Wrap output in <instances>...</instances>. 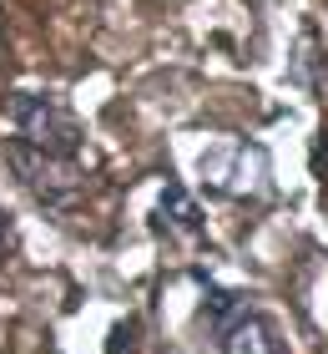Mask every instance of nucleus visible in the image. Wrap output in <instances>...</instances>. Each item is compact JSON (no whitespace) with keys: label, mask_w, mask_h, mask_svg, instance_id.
<instances>
[{"label":"nucleus","mask_w":328,"mask_h":354,"mask_svg":"<svg viewBox=\"0 0 328 354\" xmlns=\"http://www.w3.org/2000/svg\"><path fill=\"white\" fill-rule=\"evenodd\" d=\"M6 111L15 122V137L21 147H36V152H51V157H81V122L66 111L56 96H41V91H6Z\"/></svg>","instance_id":"1"},{"label":"nucleus","mask_w":328,"mask_h":354,"mask_svg":"<svg viewBox=\"0 0 328 354\" xmlns=\"http://www.w3.org/2000/svg\"><path fill=\"white\" fill-rule=\"evenodd\" d=\"M202 183H207V192H218V198H238V203L262 198V203H268L273 198L268 152H262L258 142L233 137L227 147H218V152L202 157Z\"/></svg>","instance_id":"2"},{"label":"nucleus","mask_w":328,"mask_h":354,"mask_svg":"<svg viewBox=\"0 0 328 354\" xmlns=\"http://www.w3.org/2000/svg\"><path fill=\"white\" fill-rule=\"evenodd\" d=\"M6 157H10L15 177H21V187L41 207H71L86 192V172H81L76 157H51L36 147H21V142H6Z\"/></svg>","instance_id":"3"},{"label":"nucleus","mask_w":328,"mask_h":354,"mask_svg":"<svg viewBox=\"0 0 328 354\" xmlns=\"http://www.w3.org/2000/svg\"><path fill=\"white\" fill-rule=\"evenodd\" d=\"M212 334H218L222 354H288V339L278 329V319L262 314V309H233Z\"/></svg>","instance_id":"4"},{"label":"nucleus","mask_w":328,"mask_h":354,"mask_svg":"<svg viewBox=\"0 0 328 354\" xmlns=\"http://www.w3.org/2000/svg\"><path fill=\"white\" fill-rule=\"evenodd\" d=\"M202 203L192 198L182 183H167L162 187V198L152 207V218H146V228L157 238H202Z\"/></svg>","instance_id":"5"},{"label":"nucleus","mask_w":328,"mask_h":354,"mask_svg":"<svg viewBox=\"0 0 328 354\" xmlns=\"http://www.w3.org/2000/svg\"><path fill=\"white\" fill-rule=\"evenodd\" d=\"M137 344H142V319H122L106 339V354H137Z\"/></svg>","instance_id":"6"},{"label":"nucleus","mask_w":328,"mask_h":354,"mask_svg":"<svg viewBox=\"0 0 328 354\" xmlns=\"http://www.w3.org/2000/svg\"><path fill=\"white\" fill-rule=\"evenodd\" d=\"M308 157H313V162H308V167H313V177H318V183L328 187V127H323V132L313 137V147H308Z\"/></svg>","instance_id":"7"},{"label":"nucleus","mask_w":328,"mask_h":354,"mask_svg":"<svg viewBox=\"0 0 328 354\" xmlns=\"http://www.w3.org/2000/svg\"><path fill=\"white\" fill-rule=\"evenodd\" d=\"M15 253V218L6 213V203H0V263H6Z\"/></svg>","instance_id":"8"}]
</instances>
